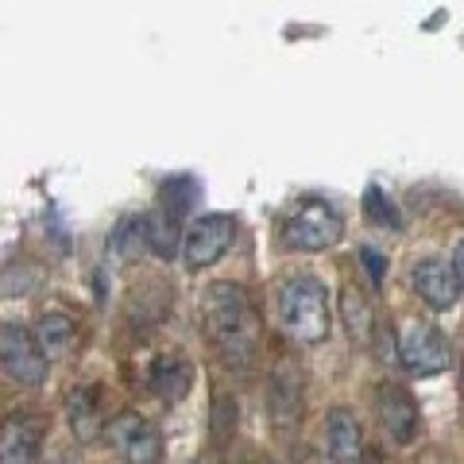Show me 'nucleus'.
Wrapping results in <instances>:
<instances>
[{
    "instance_id": "obj_11",
    "label": "nucleus",
    "mask_w": 464,
    "mask_h": 464,
    "mask_svg": "<svg viewBox=\"0 0 464 464\" xmlns=\"http://www.w3.org/2000/svg\"><path fill=\"white\" fill-rule=\"evenodd\" d=\"M148 387H151V395L159 402H182L186 395H190V387H194V368H190V360L179 356V353H163V356H155V364L148 372Z\"/></svg>"
},
{
    "instance_id": "obj_1",
    "label": "nucleus",
    "mask_w": 464,
    "mask_h": 464,
    "mask_svg": "<svg viewBox=\"0 0 464 464\" xmlns=\"http://www.w3.org/2000/svg\"><path fill=\"white\" fill-rule=\"evenodd\" d=\"M198 314H201L206 337L217 344V353H221L228 364L248 368L256 356V341H259L256 310H252L248 295L232 283H209L201 290Z\"/></svg>"
},
{
    "instance_id": "obj_19",
    "label": "nucleus",
    "mask_w": 464,
    "mask_h": 464,
    "mask_svg": "<svg viewBox=\"0 0 464 464\" xmlns=\"http://www.w3.org/2000/svg\"><path fill=\"white\" fill-rule=\"evenodd\" d=\"M143 244V225H140V217H124L121 225H116V232H112V252L116 256H132L136 248Z\"/></svg>"
},
{
    "instance_id": "obj_14",
    "label": "nucleus",
    "mask_w": 464,
    "mask_h": 464,
    "mask_svg": "<svg viewBox=\"0 0 464 464\" xmlns=\"http://www.w3.org/2000/svg\"><path fill=\"white\" fill-rule=\"evenodd\" d=\"M66 426L78 441H97L101 433H105V411H101L97 387L82 383L66 395Z\"/></svg>"
},
{
    "instance_id": "obj_13",
    "label": "nucleus",
    "mask_w": 464,
    "mask_h": 464,
    "mask_svg": "<svg viewBox=\"0 0 464 464\" xmlns=\"http://www.w3.org/2000/svg\"><path fill=\"white\" fill-rule=\"evenodd\" d=\"M380 422H383L391 441H399V445L414 441V433H418V402L406 395L402 387L383 383L380 387Z\"/></svg>"
},
{
    "instance_id": "obj_21",
    "label": "nucleus",
    "mask_w": 464,
    "mask_h": 464,
    "mask_svg": "<svg viewBox=\"0 0 464 464\" xmlns=\"http://www.w3.org/2000/svg\"><path fill=\"white\" fill-rule=\"evenodd\" d=\"M360 259H364V267L372 275V283H380L383 279V256L375 252V248H360Z\"/></svg>"
},
{
    "instance_id": "obj_9",
    "label": "nucleus",
    "mask_w": 464,
    "mask_h": 464,
    "mask_svg": "<svg viewBox=\"0 0 464 464\" xmlns=\"http://www.w3.org/2000/svg\"><path fill=\"white\" fill-rule=\"evenodd\" d=\"M47 430L35 414L12 411L0 418V464H39Z\"/></svg>"
},
{
    "instance_id": "obj_23",
    "label": "nucleus",
    "mask_w": 464,
    "mask_h": 464,
    "mask_svg": "<svg viewBox=\"0 0 464 464\" xmlns=\"http://www.w3.org/2000/svg\"><path fill=\"white\" fill-rule=\"evenodd\" d=\"M460 383H464V356H460Z\"/></svg>"
},
{
    "instance_id": "obj_22",
    "label": "nucleus",
    "mask_w": 464,
    "mask_h": 464,
    "mask_svg": "<svg viewBox=\"0 0 464 464\" xmlns=\"http://www.w3.org/2000/svg\"><path fill=\"white\" fill-rule=\"evenodd\" d=\"M449 267H453L457 283H460V290H464V240L457 244V252H453V264H449Z\"/></svg>"
},
{
    "instance_id": "obj_10",
    "label": "nucleus",
    "mask_w": 464,
    "mask_h": 464,
    "mask_svg": "<svg viewBox=\"0 0 464 464\" xmlns=\"http://www.w3.org/2000/svg\"><path fill=\"white\" fill-rule=\"evenodd\" d=\"M411 283H414L418 298H422L430 310H453L457 298H460L457 275L449 264H441V259H422V264H414Z\"/></svg>"
},
{
    "instance_id": "obj_4",
    "label": "nucleus",
    "mask_w": 464,
    "mask_h": 464,
    "mask_svg": "<svg viewBox=\"0 0 464 464\" xmlns=\"http://www.w3.org/2000/svg\"><path fill=\"white\" fill-rule=\"evenodd\" d=\"M0 368H5L8 380H16L20 387L47 383L51 360L43 356L35 329H27L24 322H0Z\"/></svg>"
},
{
    "instance_id": "obj_2",
    "label": "nucleus",
    "mask_w": 464,
    "mask_h": 464,
    "mask_svg": "<svg viewBox=\"0 0 464 464\" xmlns=\"http://www.w3.org/2000/svg\"><path fill=\"white\" fill-rule=\"evenodd\" d=\"M279 317L286 333L298 344H322L329 341L333 317H329V295L325 283L314 275H295L279 286Z\"/></svg>"
},
{
    "instance_id": "obj_15",
    "label": "nucleus",
    "mask_w": 464,
    "mask_h": 464,
    "mask_svg": "<svg viewBox=\"0 0 464 464\" xmlns=\"http://www.w3.org/2000/svg\"><path fill=\"white\" fill-rule=\"evenodd\" d=\"M35 341L47 360H66L78 348V322L63 310H43L35 322Z\"/></svg>"
},
{
    "instance_id": "obj_16",
    "label": "nucleus",
    "mask_w": 464,
    "mask_h": 464,
    "mask_svg": "<svg viewBox=\"0 0 464 464\" xmlns=\"http://www.w3.org/2000/svg\"><path fill=\"white\" fill-rule=\"evenodd\" d=\"M341 317H344V329H348V337H353V344L368 348L372 333H375V314H372V302L360 295L356 286L341 290Z\"/></svg>"
},
{
    "instance_id": "obj_7",
    "label": "nucleus",
    "mask_w": 464,
    "mask_h": 464,
    "mask_svg": "<svg viewBox=\"0 0 464 464\" xmlns=\"http://www.w3.org/2000/svg\"><path fill=\"white\" fill-rule=\"evenodd\" d=\"M399 360L414 375H438L449 368V344L430 322H406L399 329Z\"/></svg>"
},
{
    "instance_id": "obj_6",
    "label": "nucleus",
    "mask_w": 464,
    "mask_h": 464,
    "mask_svg": "<svg viewBox=\"0 0 464 464\" xmlns=\"http://www.w3.org/2000/svg\"><path fill=\"white\" fill-rule=\"evenodd\" d=\"M267 411H271V426L290 438L298 426H302V411H306V399H302V372L295 360H279L271 368V380H267Z\"/></svg>"
},
{
    "instance_id": "obj_8",
    "label": "nucleus",
    "mask_w": 464,
    "mask_h": 464,
    "mask_svg": "<svg viewBox=\"0 0 464 464\" xmlns=\"http://www.w3.org/2000/svg\"><path fill=\"white\" fill-rule=\"evenodd\" d=\"M232 237H237V221H232L228 213H206V217H198V221L190 225V232H186V240H182L186 267L201 271V267L217 264V259L228 252Z\"/></svg>"
},
{
    "instance_id": "obj_20",
    "label": "nucleus",
    "mask_w": 464,
    "mask_h": 464,
    "mask_svg": "<svg viewBox=\"0 0 464 464\" xmlns=\"http://www.w3.org/2000/svg\"><path fill=\"white\" fill-rule=\"evenodd\" d=\"M368 213H372V221H380V225H399V217H395V209L383 201V194L380 190H368Z\"/></svg>"
},
{
    "instance_id": "obj_12",
    "label": "nucleus",
    "mask_w": 464,
    "mask_h": 464,
    "mask_svg": "<svg viewBox=\"0 0 464 464\" xmlns=\"http://www.w3.org/2000/svg\"><path fill=\"white\" fill-rule=\"evenodd\" d=\"M325 453L333 464H360L364 460V430H360L356 414L337 406L329 411V422H325Z\"/></svg>"
},
{
    "instance_id": "obj_24",
    "label": "nucleus",
    "mask_w": 464,
    "mask_h": 464,
    "mask_svg": "<svg viewBox=\"0 0 464 464\" xmlns=\"http://www.w3.org/2000/svg\"><path fill=\"white\" fill-rule=\"evenodd\" d=\"M58 464H66V460H58Z\"/></svg>"
},
{
    "instance_id": "obj_5",
    "label": "nucleus",
    "mask_w": 464,
    "mask_h": 464,
    "mask_svg": "<svg viewBox=\"0 0 464 464\" xmlns=\"http://www.w3.org/2000/svg\"><path fill=\"white\" fill-rule=\"evenodd\" d=\"M105 438L121 453L124 464H163V438H159V430L132 411L116 414L105 426Z\"/></svg>"
},
{
    "instance_id": "obj_17",
    "label": "nucleus",
    "mask_w": 464,
    "mask_h": 464,
    "mask_svg": "<svg viewBox=\"0 0 464 464\" xmlns=\"http://www.w3.org/2000/svg\"><path fill=\"white\" fill-rule=\"evenodd\" d=\"M143 225V244L159 256V259H170L179 252V225H174V213H148L140 217Z\"/></svg>"
},
{
    "instance_id": "obj_18",
    "label": "nucleus",
    "mask_w": 464,
    "mask_h": 464,
    "mask_svg": "<svg viewBox=\"0 0 464 464\" xmlns=\"http://www.w3.org/2000/svg\"><path fill=\"white\" fill-rule=\"evenodd\" d=\"M209 430H213L217 445L232 441V433H237V399H232V395H217L213 399V422H209Z\"/></svg>"
},
{
    "instance_id": "obj_3",
    "label": "nucleus",
    "mask_w": 464,
    "mask_h": 464,
    "mask_svg": "<svg viewBox=\"0 0 464 464\" xmlns=\"http://www.w3.org/2000/svg\"><path fill=\"white\" fill-rule=\"evenodd\" d=\"M341 237H344L341 213L333 209L329 201H322V198L298 201V206L290 209V217H286V228H283V240L295 252H325Z\"/></svg>"
}]
</instances>
